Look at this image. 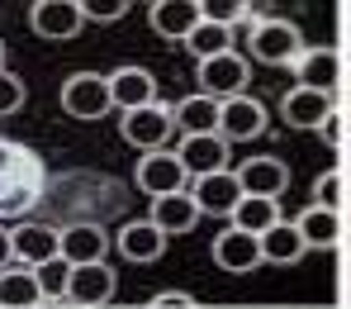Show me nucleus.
<instances>
[{
    "label": "nucleus",
    "mask_w": 351,
    "mask_h": 309,
    "mask_svg": "<svg viewBox=\"0 0 351 309\" xmlns=\"http://www.w3.org/2000/svg\"><path fill=\"white\" fill-rule=\"evenodd\" d=\"M43 185H48V172L38 152L14 138H0V219L29 214L43 200Z\"/></svg>",
    "instance_id": "obj_1"
},
{
    "label": "nucleus",
    "mask_w": 351,
    "mask_h": 309,
    "mask_svg": "<svg viewBox=\"0 0 351 309\" xmlns=\"http://www.w3.org/2000/svg\"><path fill=\"white\" fill-rule=\"evenodd\" d=\"M247 43H252V58L266 67H294V58L304 53V34L290 19H256Z\"/></svg>",
    "instance_id": "obj_2"
},
{
    "label": "nucleus",
    "mask_w": 351,
    "mask_h": 309,
    "mask_svg": "<svg viewBox=\"0 0 351 309\" xmlns=\"http://www.w3.org/2000/svg\"><path fill=\"white\" fill-rule=\"evenodd\" d=\"M62 110H66L71 119H81V124L105 119V115L114 110L105 76H100V71H71V76L62 81Z\"/></svg>",
    "instance_id": "obj_3"
},
{
    "label": "nucleus",
    "mask_w": 351,
    "mask_h": 309,
    "mask_svg": "<svg viewBox=\"0 0 351 309\" xmlns=\"http://www.w3.org/2000/svg\"><path fill=\"white\" fill-rule=\"evenodd\" d=\"M171 105H162V100H152V105H143V110H128L123 119H119V133H123V143H133L138 152H157V148H167L171 143Z\"/></svg>",
    "instance_id": "obj_4"
},
{
    "label": "nucleus",
    "mask_w": 351,
    "mask_h": 309,
    "mask_svg": "<svg viewBox=\"0 0 351 309\" xmlns=\"http://www.w3.org/2000/svg\"><path fill=\"white\" fill-rule=\"evenodd\" d=\"M195 81H199V95H209V100H233V95H247L252 67H247L242 53H223V58L199 62Z\"/></svg>",
    "instance_id": "obj_5"
},
{
    "label": "nucleus",
    "mask_w": 351,
    "mask_h": 309,
    "mask_svg": "<svg viewBox=\"0 0 351 309\" xmlns=\"http://www.w3.org/2000/svg\"><path fill=\"white\" fill-rule=\"evenodd\" d=\"M133 181H138L143 195L162 200V195H180L190 176H185V167H180V157H176L171 148H157V152H143V157H138Z\"/></svg>",
    "instance_id": "obj_6"
},
{
    "label": "nucleus",
    "mask_w": 351,
    "mask_h": 309,
    "mask_svg": "<svg viewBox=\"0 0 351 309\" xmlns=\"http://www.w3.org/2000/svg\"><path fill=\"white\" fill-rule=\"evenodd\" d=\"M223 143H247V138H261L266 133V105L256 95H233V100H219V128H214Z\"/></svg>",
    "instance_id": "obj_7"
},
{
    "label": "nucleus",
    "mask_w": 351,
    "mask_h": 309,
    "mask_svg": "<svg viewBox=\"0 0 351 309\" xmlns=\"http://www.w3.org/2000/svg\"><path fill=\"white\" fill-rule=\"evenodd\" d=\"M185 167V176H214V172H233L228 167V143L219 133H185L180 148H171Z\"/></svg>",
    "instance_id": "obj_8"
},
{
    "label": "nucleus",
    "mask_w": 351,
    "mask_h": 309,
    "mask_svg": "<svg viewBox=\"0 0 351 309\" xmlns=\"http://www.w3.org/2000/svg\"><path fill=\"white\" fill-rule=\"evenodd\" d=\"M114 271L105 266V262H90V266H71V276H66V295L62 300H71L76 309H100L114 300Z\"/></svg>",
    "instance_id": "obj_9"
},
{
    "label": "nucleus",
    "mask_w": 351,
    "mask_h": 309,
    "mask_svg": "<svg viewBox=\"0 0 351 309\" xmlns=\"http://www.w3.org/2000/svg\"><path fill=\"white\" fill-rule=\"evenodd\" d=\"M29 24H34V34L38 38H53V43H66V38H76L81 34V5L76 0H34V10H29Z\"/></svg>",
    "instance_id": "obj_10"
},
{
    "label": "nucleus",
    "mask_w": 351,
    "mask_h": 309,
    "mask_svg": "<svg viewBox=\"0 0 351 309\" xmlns=\"http://www.w3.org/2000/svg\"><path fill=\"white\" fill-rule=\"evenodd\" d=\"M110 252V233L100 224H71L58 229V257L66 266H90V262H105Z\"/></svg>",
    "instance_id": "obj_11"
},
{
    "label": "nucleus",
    "mask_w": 351,
    "mask_h": 309,
    "mask_svg": "<svg viewBox=\"0 0 351 309\" xmlns=\"http://www.w3.org/2000/svg\"><path fill=\"white\" fill-rule=\"evenodd\" d=\"M294 76H299L304 91L332 95V91L342 86V53H337V48H304V53L294 58Z\"/></svg>",
    "instance_id": "obj_12"
},
{
    "label": "nucleus",
    "mask_w": 351,
    "mask_h": 309,
    "mask_svg": "<svg viewBox=\"0 0 351 309\" xmlns=\"http://www.w3.org/2000/svg\"><path fill=\"white\" fill-rule=\"evenodd\" d=\"M105 86H110V105H119L123 115L157 100V76L147 67H119V71L105 76Z\"/></svg>",
    "instance_id": "obj_13"
},
{
    "label": "nucleus",
    "mask_w": 351,
    "mask_h": 309,
    "mask_svg": "<svg viewBox=\"0 0 351 309\" xmlns=\"http://www.w3.org/2000/svg\"><path fill=\"white\" fill-rule=\"evenodd\" d=\"M242 195H266V200H280L285 185H290V167L280 157H247L242 167L233 172Z\"/></svg>",
    "instance_id": "obj_14"
},
{
    "label": "nucleus",
    "mask_w": 351,
    "mask_h": 309,
    "mask_svg": "<svg viewBox=\"0 0 351 309\" xmlns=\"http://www.w3.org/2000/svg\"><path fill=\"white\" fill-rule=\"evenodd\" d=\"M214 262H219V271H233V276H247V271H256L261 266V247H256V238L252 233H242V229H223L219 238H214Z\"/></svg>",
    "instance_id": "obj_15"
},
{
    "label": "nucleus",
    "mask_w": 351,
    "mask_h": 309,
    "mask_svg": "<svg viewBox=\"0 0 351 309\" xmlns=\"http://www.w3.org/2000/svg\"><path fill=\"white\" fill-rule=\"evenodd\" d=\"M114 247H119V257H128V262H157L167 252V233L152 219H128L114 233Z\"/></svg>",
    "instance_id": "obj_16"
},
{
    "label": "nucleus",
    "mask_w": 351,
    "mask_h": 309,
    "mask_svg": "<svg viewBox=\"0 0 351 309\" xmlns=\"http://www.w3.org/2000/svg\"><path fill=\"white\" fill-rule=\"evenodd\" d=\"M190 200L199 214H233V205L242 200V185L233 172H214V176H195L190 185Z\"/></svg>",
    "instance_id": "obj_17"
},
{
    "label": "nucleus",
    "mask_w": 351,
    "mask_h": 309,
    "mask_svg": "<svg viewBox=\"0 0 351 309\" xmlns=\"http://www.w3.org/2000/svg\"><path fill=\"white\" fill-rule=\"evenodd\" d=\"M337 105H332V95H323V91H304V86H294L280 95V115L290 128H318V124L328 119Z\"/></svg>",
    "instance_id": "obj_18"
},
{
    "label": "nucleus",
    "mask_w": 351,
    "mask_h": 309,
    "mask_svg": "<svg viewBox=\"0 0 351 309\" xmlns=\"http://www.w3.org/2000/svg\"><path fill=\"white\" fill-rule=\"evenodd\" d=\"M10 247H14V262L38 266V262L58 257V229L53 224H19V229H10Z\"/></svg>",
    "instance_id": "obj_19"
},
{
    "label": "nucleus",
    "mask_w": 351,
    "mask_h": 309,
    "mask_svg": "<svg viewBox=\"0 0 351 309\" xmlns=\"http://www.w3.org/2000/svg\"><path fill=\"white\" fill-rule=\"evenodd\" d=\"M294 233L304 238V247H337V243H342V233H347V224H342L337 209H318V205H308V209L294 219Z\"/></svg>",
    "instance_id": "obj_20"
},
{
    "label": "nucleus",
    "mask_w": 351,
    "mask_h": 309,
    "mask_svg": "<svg viewBox=\"0 0 351 309\" xmlns=\"http://www.w3.org/2000/svg\"><path fill=\"white\" fill-rule=\"evenodd\" d=\"M167 238L176 233H190L195 224H199V209H195V200H190V190H180V195H162V200H152V214H147Z\"/></svg>",
    "instance_id": "obj_21"
},
{
    "label": "nucleus",
    "mask_w": 351,
    "mask_h": 309,
    "mask_svg": "<svg viewBox=\"0 0 351 309\" xmlns=\"http://www.w3.org/2000/svg\"><path fill=\"white\" fill-rule=\"evenodd\" d=\"M147 19H152V29L162 38H180L185 43V34L199 24V0H157Z\"/></svg>",
    "instance_id": "obj_22"
},
{
    "label": "nucleus",
    "mask_w": 351,
    "mask_h": 309,
    "mask_svg": "<svg viewBox=\"0 0 351 309\" xmlns=\"http://www.w3.org/2000/svg\"><path fill=\"white\" fill-rule=\"evenodd\" d=\"M233 229H242V233H252V238H261L271 224H280V200H266V195H242L233 205Z\"/></svg>",
    "instance_id": "obj_23"
},
{
    "label": "nucleus",
    "mask_w": 351,
    "mask_h": 309,
    "mask_svg": "<svg viewBox=\"0 0 351 309\" xmlns=\"http://www.w3.org/2000/svg\"><path fill=\"white\" fill-rule=\"evenodd\" d=\"M38 305H43V290H38L34 271L29 266L19 271V262L5 266L0 271V309H38Z\"/></svg>",
    "instance_id": "obj_24"
},
{
    "label": "nucleus",
    "mask_w": 351,
    "mask_h": 309,
    "mask_svg": "<svg viewBox=\"0 0 351 309\" xmlns=\"http://www.w3.org/2000/svg\"><path fill=\"white\" fill-rule=\"evenodd\" d=\"M256 247H261V262H276V266H294L308 247H304V238L294 233V224H271L261 238H256Z\"/></svg>",
    "instance_id": "obj_25"
},
{
    "label": "nucleus",
    "mask_w": 351,
    "mask_h": 309,
    "mask_svg": "<svg viewBox=\"0 0 351 309\" xmlns=\"http://www.w3.org/2000/svg\"><path fill=\"white\" fill-rule=\"evenodd\" d=\"M237 43V29H223V24H209V19H199L190 34H185V48L195 53L199 62H209V58H223V53H237L233 48Z\"/></svg>",
    "instance_id": "obj_26"
},
{
    "label": "nucleus",
    "mask_w": 351,
    "mask_h": 309,
    "mask_svg": "<svg viewBox=\"0 0 351 309\" xmlns=\"http://www.w3.org/2000/svg\"><path fill=\"white\" fill-rule=\"evenodd\" d=\"M176 128H185V133H214L219 128V100H209V95H185L180 105L171 110Z\"/></svg>",
    "instance_id": "obj_27"
},
{
    "label": "nucleus",
    "mask_w": 351,
    "mask_h": 309,
    "mask_svg": "<svg viewBox=\"0 0 351 309\" xmlns=\"http://www.w3.org/2000/svg\"><path fill=\"white\" fill-rule=\"evenodd\" d=\"M313 205L342 214V205H347V167H332V172H323L313 181Z\"/></svg>",
    "instance_id": "obj_28"
},
{
    "label": "nucleus",
    "mask_w": 351,
    "mask_h": 309,
    "mask_svg": "<svg viewBox=\"0 0 351 309\" xmlns=\"http://www.w3.org/2000/svg\"><path fill=\"white\" fill-rule=\"evenodd\" d=\"M29 271H34L43 300H62V295H66V276H71V266H66L62 257H48V262H38V266H29Z\"/></svg>",
    "instance_id": "obj_29"
},
{
    "label": "nucleus",
    "mask_w": 351,
    "mask_h": 309,
    "mask_svg": "<svg viewBox=\"0 0 351 309\" xmlns=\"http://www.w3.org/2000/svg\"><path fill=\"white\" fill-rule=\"evenodd\" d=\"M199 19L223 24V29H237V24L252 19V5H242V0H199Z\"/></svg>",
    "instance_id": "obj_30"
},
{
    "label": "nucleus",
    "mask_w": 351,
    "mask_h": 309,
    "mask_svg": "<svg viewBox=\"0 0 351 309\" xmlns=\"http://www.w3.org/2000/svg\"><path fill=\"white\" fill-rule=\"evenodd\" d=\"M81 5V19H95V24H114L128 14V0H76Z\"/></svg>",
    "instance_id": "obj_31"
},
{
    "label": "nucleus",
    "mask_w": 351,
    "mask_h": 309,
    "mask_svg": "<svg viewBox=\"0 0 351 309\" xmlns=\"http://www.w3.org/2000/svg\"><path fill=\"white\" fill-rule=\"evenodd\" d=\"M24 95H29V91H24V76H14V71L5 67V71H0V119L14 115V110L24 105Z\"/></svg>",
    "instance_id": "obj_32"
},
{
    "label": "nucleus",
    "mask_w": 351,
    "mask_h": 309,
    "mask_svg": "<svg viewBox=\"0 0 351 309\" xmlns=\"http://www.w3.org/2000/svg\"><path fill=\"white\" fill-rule=\"evenodd\" d=\"M318 128H323V138H328V148H332V152H342V148H347V115H342V110H332Z\"/></svg>",
    "instance_id": "obj_33"
},
{
    "label": "nucleus",
    "mask_w": 351,
    "mask_h": 309,
    "mask_svg": "<svg viewBox=\"0 0 351 309\" xmlns=\"http://www.w3.org/2000/svg\"><path fill=\"white\" fill-rule=\"evenodd\" d=\"M147 309H195V295H185V290H157Z\"/></svg>",
    "instance_id": "obj_34"
},
{
    "label": "nucleus",
    "mask_w": 351,
    "mask_h": 309,
    "mask_svg": "<svg viewBox=\"0 0 351 309\" xmlns=\"http://www.w3.org/2000/svg\"><path fill=\"white\" fill-rule=\"evenodd\" d=\"M14 266V247H10V229H0V271Z\"/></svg>",
    "instance_id": "obj_35"
},
{
    "label": "nucleus",
    "mask_w": 351,
    "mask_h": 309,
    "mask_svg": "<svg viewBox=\"0 0 351 309\" xmlns=\"http://www.w3.org/2000/svg\"><path fill=\"white\" fill-rule=\"evenodd\" d=\"M0 71H5V43H0Z\"/></svg>",
    "instance_id": "obj_36"
}]
</instances>
